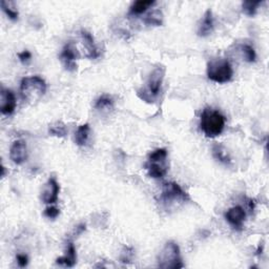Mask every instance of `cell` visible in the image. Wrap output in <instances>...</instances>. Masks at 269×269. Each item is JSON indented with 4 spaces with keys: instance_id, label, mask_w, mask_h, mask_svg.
Here are the masks:
<instances>
[{
    "instance_id": "obj_14",
    "label": "cell",
    "mask_w": 269,
    "mask_h": 269,
    "mask_svg": "<svg viewBox=\"0 0 269 269\" xmlns=\"http://www.w3.org/2000/svg\"><path fill=\"white\" fill-rule=\"evenodd\" d=\"M81 37L86 50V57L89 59L98 58L100 56V52L95 43L94 37L91 35V33L86 31H81Z\"/></svg>"
},
{
    "instance_id": "obj_3",
    "label": "cell",
    "mask_w": 269,
    "mask_h": 269,
    "mask_svg": "<svg viewBox=\"0 0 269 269\" xmlns=\"http://www.w3.org/2000/svg\"><path fill=\"white\" fill-rule=\"evenodd\" d=\"M164 75L165 68L163 66H158L150 73L145 84L137 93L141 100L147 103H154L158 99L161 93Z\"/></svg>"
},
{
    "instance_id": "obj_17",
    "label": "cell",
    "mask_w": 269,
    "mask_h": 269,
    "mask_svg": "<svg viewBox=\"0 0 269 269\" xmlns=\"http://www.w3.org/2000/svg\"><path fill=\"white\" fill-rule=\"evenodd\" d=\"M89 133H91V127L88 124H82L75 133V143L78 146H84L88 141Z\"/></svg>"
},
{
    "instance_id": "obj_8",
    "label": "cell",
    "mask_w": 269,
    "mask_h": 269,
    "mask_svg": "<svg viewBox=\"0 0 269 269\" xmlns=\"http://www.w3.org/2000/svg\"><path fill=\"white\" fill-rule=\"evenodd\" d=\"M80 58V54L73 41H68L64 45L60 54V60L65 70L75 72L77 70V60Z\"/></svg>"
},
{
    "instance_id": "obj_26",
    "label": "cell",
    "mask_w": 269,
    "mask_h": 269,
    "mask_svg": "<svg viewBox=\"0 0 269 269\" xmlns=\"http://www.w3.org/2000/svg\"><path fill=\"white\" fill-rule=\"evenodd\" d=\"M60 213V210L57 207H54V206H51V207H47L44 210V216L49 219H56Z\"/></svg>"
},
{
    "instance_id": "obj_23",
    "label": "cell",
    "mask_w": 269,
    "mask_h": 269,
    "mask_svg": "<svg viewBox=\"0 0 269 269\" xmlns=\"http://www.w3.org/2000/svg\"><path fill=\"white\" fill-rule=\"evenodd\" d=\"M261 4V1H244L242 3L243 12L248 16H253L257 13L258 6Z\"/></svg>"
},
{
    "instance_id": "obj_22",
    "label": "cell",
    "mask_w": 269,
    "mask_h": 269,
    "mask_svg": "<svg viewBox=\"0 0 269 269\" xmlns=\"http://www.w3.org/2000/svg\"><path fill=\"white\" fill-rule=\"evenodd\" d=\"M162 14L159 11H155L144 18V22L148 25H161L162 24Z\"/></svg>"
},
{
    "instance_id": "obj_19",
    "label": "cell",
    "mask_w": 269,
    "mask_h": 269,
    "mask_svg": "<svg viewBox=\"0 0 269 269\" xmlns=\"http://www.w3.org/2000/svg\"><path fill=\"white\" fill-rule=\"evenodd\" d=\"M49 133L52 136L58 137V138H63L67 135V129H66V126L62 122H56V123L52 124V125L50 126Z\"/></svg>"
},
{
    "instance_id": "obj_11",
    "label": "cell",
    "mask_w": 269,
    "mask_h": 269,
    "mask_svg": "<svg viewBox=\"0 0 269 269\" xmlns=\"http://www.w3.org/2000/svg\"><path fill=\"white\" fill-rule=\"evenodd\" d=\"M16 108V98L11 89L2 88L0 94V109L3 115H12Z\"/></svg>"
},
{
    "instance_id": "obj_10",
    "label": "cell",
    "mask_w": 269,
    "mask_h": 269,
    "mask_svg": "<svg viewBox=\"0 0 269 269\" xmlns=\"http://www.w3.org/2000/svg\"><path fill=\"white\" fill-rule=\"evenodd\" d=\"M225 219L227 220L233 228L241 230L243 228V225L246 219V212L241 206H233L225 212Z\"/></svg>"
},
{
    "instance_id": "obj_7",
    "label": "cell",
    "mask_w": 269,
    "mask_h": 269,
    "mask_svg": "<svg viewBox=\"0 0 269 269\" xmlns=\"http://www.w3.org/2000/svg\"><path fill=\"white\" fill-rule=\"evenodd\" d=\"M158 266L161 268H183L180 248L175 243L170 241L167 242L160 251L159 257H158Z\"/></svg>"
},
{
    "instance_id": "obj_1",
    "label": "cell",
    "mask_w": 269,
    "mask_h": 269,
    "mask_svg": "<svg viewBox=\"0 0 269 269\" xmlns=\"http://www.w3.org/2000/svg\"><path fill=\"white\" fill-rule=\"evenodd\" d=\"M160 201L166 210H175L189 201L187 192L176 182L163 184Z\"/></svg>"
},
{
    "instance_id": "obj_18",
    "label": "cell",
    "mask_w": 269,
    "mask_h": 269,
    "mask_svg": "<svg viewBox=\"0 0 269 269\" xmlns=\"http://www.w3.org/2000/svg\"><path fill=\"white\" fill-rule=\"evenodd\" d=\"M212 151H213V156H215L216 159L219 160L220 162L225 163V164L230 163V161H231L230 157L223 145H221V144H216V145L212 148Z\"/></svg>"
},
{
    "instance_id": "obj_29",
    "label": "cell",
    "mask_w": 269,
    "mask_h": 269,
    "mask_svg": "<svg viewBox=\"0 0 269 269\" xmlns=\"http://www.w3.org/2000/svg\"><path fill=\"white\" fill-rule=\"evenodd\" d=\"M84 230H85V225H84V224L79 225V226L77 227V234L81 233L82 231H84Z\"/></svg>"
},
{
    "instance_id": "obj_9",
    "label": "cell",
    "mask_w": 269,
    "mask_h": 269,
    "mask_svg": "<svg viewBox=\"0 0 269 269\" xmlns=\"http://www.w3.org/2000/svg\"><path fill=\"white\" fill-rule=\"evenodd\" d=\"M60 191V186L55 178H50L45 183L41 194V200L45 204H54L57 202Z\"/></svg>"
},
{
    "instance_id": "obj_20",
    "label": "cell",
    "mask_w": 269,
    "mask_h": 269,
    "mask_svg": "<svg viewBox=\"0 0 269 269\" xmlns=\"http://www.w3.org/2000/svg\"><path fill=\"white\" fill-rule=\"evenodd\" d=\"M240 50H241V53H242L243 58L247 62H254V61H256L257 55H256V52H254V49L251 45L243 44V45H241Z\"/></svg>"
},
{
    "instance_id": "obj_12",
    "label": "cell",
    "mask_w": 269,
    "mask_h": 269,
    "mask_svg": "<svg viewBox=\"0 0 269 269\" xmlns=\"http://www.w3.org/2000/svg\"><path fill=\"white\" fill-rule=\"evenodd\" d=\"M10 158L15 164H22L27 159V148L26 144L22 140H17L13 142L10 148Z\"/></svg>"
},
{
    "instance_id": "obj_28",
    "label": "cell",
    "mask_w": 269,
    "mask_h": 269,
    "mask_svg": "<svg viewBox=\"0 0 269 269\" xmlns=\"http://www.w3.org/2000/svg\"><path fill=\"white\" fill-rule=\"evenodd\" d=\"M17 263L20 267H25L29 263V258L25 254H18L17 256Z\"/></svg>"
},
{
    "instance_id": "obj_24",
    "label": "cell",
    "mask_w": 269,
    "mask_h": 269,
    "mask_svg": "<svg viewBox=\"0 0 269 269\" xmlns=\"http://www.w3.org/2000/svg\"><path fill=\"white\" fill-rule=\"evenodd\" d=\"M0 4H1V8H2L3 12L6 14V16H8L10 19H12V20H17L18 19L19 14H18V12L15 9L11 8V4L12 3L2 0L1 3H0Z\"/></svg>"
},
{
    "instance_id": "obj_15",
    "label": "cell",
    "mask_w": 269,
    "mask_h": 269,
    "mask_svg": "<svg viewBox=\"0 0 269 269\" xmlns=\"http://www.w3.org/2000/svg\"><path fill=\"white\" fill-rule=\"evenodd\" d=\"M76 262H77V253H76V248L72 242L68 243L66 248V253L63 257L58 258L56 263L59 265H64L66 267H73Z\"/></svg>"
},
{
    "instance_id": "obj_25",
    "label": "cell",
    "mask_w": 269,
    "mask_h": 269,
    "mask_svg": "<svg viewBox=\"0 0 269 269\" xmlns=\"http://www.w3.org/2000/svg\"><path fill=\"white\" fill-rule=\"evenodd\" d=\"M133 257H134L133 248L125 247L123 249L122 253H121L120 261L122 262V263H130V262H132V260H133Z\"/></svg>"
},
{
    "instance_id": "obj_21",
    "label": "cell",
    "mask_w": 269,
    "mask_h": 269,
    "mask_svg": "<svg viewBox=\"0 0 269 269\" xmlns=\"http://www.w3.org/2000/svg\"><path fill=\"white\" fill-rule=\"evenodd\" d=\"M114 105V101L112 99V97H109L108 95H102L101 97L96 101L95 107L101 110V109H108L112 108Z\"/></svg>"
},
{
    "instance_id": "obj_2",
    "label": "cell",
    "mask_w": 269,
    "mask_h": 269,
    "mask_svg": "<svg viewBox=\"0 0 269 269\" xmlns=\"http://www.w3.org/2000/svg\"><path fill=\"white\" fill-rule=\"evenodd\" d=\"M200 127L206 137L216 138L223 133L225 117L219 110L206 107L200 118Z\"/></svg>"
},
{
    "instance_id": "obj_5",
    "label": "cell",
    "mask_w": 269,
    "mask_h": 269,
    "mask_svg": "<svg viewBox=\"0 0 269 269\" xmlns=\"http://www.w3.org/2000/svg\"><path fill=\"white\" fill-rule=\"evenodd\" d=\"M145 169L150 178L161 179L168 170L167 150L165 148H158L154 150L148 157L145 163Z\"/></svg>"
},
{
    "instance_id": "obj_4",
    "label": "cell",
    "mask_w": 269,
    "mask_h": 269,
    "mask_svg": "<svg viewBox=\"0 0 269 269\" xmlns=\"http://www.w3.org/2000/svg\"><path fill=\"white\" fill-rule=\"evenodd\" d=\"M46 92V83L40 76L25 77L20 83V93L24 101L34 103L39 101Z\"/></svg>"
},
{
    "instance_id": "obj_27",
    "label": "cell",
    "mask_w": 269,
    "mask_h": 269,
    "mask_svg": "<svg viewBox=\"0 0 269 269\" xmlns=\"http://www.w3.org/2000/svg\"><path fill=\"white\" fill-rule=\"evenodd\" d=\"M18 58H19L20 61L22 62L23 64H25V63H27V62H29L31 60L32 54L29 51H23V52L18 54Z\"/></svg>"
},
{
    "instance_id": "obj_6",
    "label": "cell",
    "mask_w": 269,
    "mask_h": 269,
    "mask_svg": "<svg viewBox=\"0 0 269 269\" xmlns=\"http://www.w3.org/2000/svg\"><path fill=\"white\" fill-rule=\"evenodd\" d=\"M233 76L230 62L227 59H213L207 64V77L216 83L229 82Z\"/></svg>"
},
{
    "instance_id": "obj_13",
    "label": "cell",
    "mask_w": 269,
    "mask_h": 269,
    "mask_svg": "<svg viewBox=\"0 0 269 269\" xmlns=\"http://www.w3.org/2000/svg\"><path fill=\"white\" fill-rule=\"evenodd\" d=\"M213 27H215V22H213L212 12L210 10H207L199 23L198 35L200 37H207L212 33Z\"/></svg>"
},
{
    "instance_id": "obj_16",
    "label": "cell",
    "mask_w": 269,
    "mask_h": 269,
    "mask_svg": "<svg viewBox=\"0 0 269 269\" xmlns=\"http://www.w3.org/2000/svg\"><path fill=\"white\" fill-rule=\"evenodd\" d=\"M155 4V1H151V0H139V1H136L133 3L129 9V15L130 16H139L142 15L143 13H145L150 6Z\"/></svg>"
}]
</instances>
